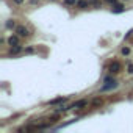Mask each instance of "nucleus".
Returning a JSON list of instances; mask_svg holds the SVG:
<instances>
[{"instance_id": "dca6fc26", "label": "nucleus", "mask_w": 133, "mask_h": 133, "mask_svg": "<svg viewBox=\"0 0 133 133\" xmlns=\"http://www.w3.org/2000/svg\"><path fill=\"white\" fill-rule=\"evenodd\" d=\"M33 52H35L33 47H27V49H25V53H33Z\"/></svg>"}, {"instance_id": "1a4fd4ad", "label": "nucleus", "mask_w": 133, "mask_h": 133, "mask_svg": "<svg viewBox=\"0 0 133 133\" xmlns=\"http://www.w3.org/2000/svg\"><path fill=\"white\" fill-rule=\"evenodd\" d=\"M8 44L10 45H17L19 44V35L17 36H10L8 38Z\"/></svg>"}, {"instance_id": "f03ea898", "label": "nucleus", "mask_w": 133, "mask_h": 133, "mask_svg": "<svg viewBox=\"0 0 133 133\" xmlns=\"http://www.w3.org/2000/svg\"><path fill=\"white\" fill-rule=\"evenodd\" d=\"M86 105H88V100H86V99H82V100H77V102L71 103V105L68 107V110H72V108H85Z\"/></svg>"}, {"instance_id": "9d476101", "label": "nucleus", "mask_w": 133, "mask_h": 133, "mask_svg": "<svg viewBox=\"0 0 133 133\" xmlns=\"http://www.w3.org/2000/svg\"><path fill=\"white\" fill-rule=\"evenodd\" d=\"M89 3H91V5H94L96 8H100V6H102V3H100V0H89Z\"/></svg>"}, {"instance_id": "7ed1b4c3", "label": "nucleus", "mask_w": 133, "mask_h": 133, "mask_svg": "<svg viewBox=\"0 0 133 133\" xmlns=\"http://www.w3.org/2000/svg\"><path fill=\"white\" fill-rule=\"evenodd\" d=\"M16 33L21 36V38H27V36H30V31L25 28V27H22V25H19V27H16Z\"/></svg>"}, {"instance_id": "423d86ee", "label": "nucleus", "mask_w": 133, "mask_h": 133, "mask_svg": "<svg viewBox=\"0 0 133 133\" xmlns=\"http://www.w3.org/2000/svg\"><path fill=\"white\" fill-rule=\"evenodd\" d=\"M125 10V6L124 5H121V3H114L113 5V8H111V11L114 13V14H119V13H122Z\"/></svg>"}, {"instance_id": "ddd939ff", "label": "nucleus", "mask_w": 133, "mask_h": 133, "mask_svg": "<svg viewBox=\"0 0 133 133\" xmlns=\"http://www.w3.org/2000/svg\"><path fill=\"white\" fill-rule=\"evenodd\" d=\"M6 28H14V21H13V22L8 21V22H6Z\"/></svg>"}, {"instance_id": "0eeeda50", "label": "nucleus", "mask_w": 133, "mask_h": 133, "mask_svg": "<svg viewBox=\"0 0 133 133\" xmlns=\"http://www.w3.org/2000/svg\"><path fill=\"white\" fill-rule=\"evenodd\" d=\"M22 52V47L17 44V45H11V49H10V55H17V53H21Z\"/></svg>"}, {"instance_id": "2eb2a0df", "label": "nucleus", "mask_w": 133, "mask_h": 133, "mask_svg": "<svg viewBox=\"0 0 133 133\" xmlns=\"http://www.w3.org/2000/svg\"><path fill=\"white\" fill-rule=\"evenodd\" d=\"M127 69H128V72H130V74H133V63H130V64L127 66Z\"/></svg>"}, {"instance_id": "f8f14e48", "label": "nucleus", "mask_w": 133, "mask_h": 133, "mask_svg": "<svg viewBox=\"0 0 133 133\" xmlns=\"http://www.w3.org/2000/svg\"><path fill=\"white\" fill-rule=\"evenodd\" d=\"M92 105H94V107L102 105V99H94V100H92Z\"/></svg>"}, {"instance_id": "6e6552de", "label": "nucleus", "mask_w": 133, "mask_h": 133, "mask_svg": "<svg viewBox=\"0 0 133 133\" xmlns=\"http://www.w3.org/2000/svg\"><path fill=\"white\" fill-rule=\"evenodd\" d=\"M64 102H68V99H66V97H58V99L50 100L49 105H58V103H64Z\"/></svg>"}, {"instance_id": "4468645a", "label": "nucleus", "mask_w": 133, "mask_h": 133, "mask_svg": "<svg viewBox=\"0 0 133 133\" xmlns=\"http://www.w3.org/2000/svg\"><path fill=\"white\" fill-rule=\"evenodd\" d=\"M128 53H130V49L128 47H124L122 49V55H128Z\"/></svg>"}, {"instance_id": "aec40b11", "label": "nucleus", "mask_w": 133, "mask_h": 133, "mask_svg": "<svg viewBox=\"0 0 133 133\" xmlns=\"http://www.w3.org/2000/svg\"><path fill=\"white\" fill-rule=\"evenodd\" d=\"M30 3H31V5H35V3H39V0H30Z\"/></svg>"}, {"instance_id": "9b49d317", "label": "nucleus", "mask_w": 133, "mask_h": 133, "mask_svg": "<svg viewBox=\"0 0 133 133\" xmlns=\"http://www.w3.org/2000/svg\"><path fill=\"white\" fill-rule=\"evenodd\" d=\"M77 3V0H64V5H68V6H72Z\"/></svg>"}, {"instance_id": "f257e3e1", "label": "nucleus", "mask_w": 133, "mask_h": 133, "mask_svg": "<svg viewBox=\"0 0 133 133\" xmlns=\"http://www.w3.org/2000/svg\"><path fill=\"white\" fill-rule=\"evenodd\" d=\"M117 82L114 80V82H108V83H105L102 88H100V92H105V91H111V89H116L117 88Z\"/></svg>"}, {"instance_id": "39448f33", "label": "nucleus", "mask_w": 133, "mask_h": 133, "mask_svg": "<svg viewBox=\"0 0 133 133\" xmlns=\"http://www.w3.org/2000/svg\"><path fill=\"white\" fill-rule=\"evenodd\" d=\"M89 0H77V3H75V6L78 8V10H86V8H89Z\"/></svg>"}, {"instance_id": "f3484780", "label": "nucleus", "mask_w": 133, "mask_h": 133, "mask_svg": "<svg viewBox=\"0 0 133 133\" xmlns=\"http://www.w3.org/2000/svg\"><path fill=\"white\" fill-rule=\"evenodd\" d=\"M103 82H105V83H108V82H114V78H113V77H105Z\"/></svg>"}, {"instance_id": "6ab92c4d", "label": "nucleus", "mask_w": 133, "mask_h": 133, "mask_svg": "<svg viewBox=\"0 0 133 133\" xmlns=\"http://www.w3.org/2000/svg\"><path fill=\"white\" fill-rule=\"evenodd\" d=\"M105 2H108V3H111V5H114V3H116V0H105Z\"/></svg>"}, {"instance_id": "20e7f679", "label": "nucleus", "mask_w": 133, "mask_h": 133, "mask_svg": "<svg viewBox=\"0 0 133 133\" xmlns=\"http://www.w3.org/2000/svg\"><path fill=\"white\" fill-rule=\"evenodd\" d=\"M121 63H117V61H113L111 64H110V72L111 74H117V72H121Z\"/></svg>"}, {"instance_id": "a211bd4d", "label": "nucleus", "mask_w": 133, "mask_h": 133, "mask_svg": "<svg viewBox=\"0 0 133 133\" xmlns=\"http://www.w3.org/2000/svg\"><path fill=\"white\" fill-rule=\"evenodd\" d=\"M14 3H16V5H22V3H24V0H14Z\"/></svg>"}]
</instances>
